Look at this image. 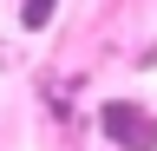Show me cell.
Instances as JSON below:
<instances>
[{
  "instance_id": "obj_1",
  "label": "cell",
  "mask_w": 157,
  "mask_h": 151,
  "mask_svg": "<svg viewBox=\"0 0 157 151\" xmlns=\"http://www.w3.org/2000/svg\"><path fill=\"white\" fill-rule=\"evenodd\" d=\"M98 131H105L111 151H157V112L137 99H111L98 105Z\"/></svg>"
},
{
  "instance_id": "obj_2",
  "label": "cell",
  "mask_w": 157,
  "mask_h": 151,
  "mask_svg": "<svg viewBox=\"0 0 157 151\" xmlns=\"http://www.w3.org/2000/svg\"><path fill=\"white\" fill-rule=\"evenodd\" d=\"M59 13V0H20V33H46Z\"/></svg>"
}]
</instances>
